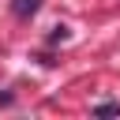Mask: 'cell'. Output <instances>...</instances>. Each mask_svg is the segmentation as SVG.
<instances>
[{
	"label": "cell",
	"instance_id": "obj_1",
	"mask_svg": "<svg viewBox=\"0 0 120 120\" xmlns=\"http://www.w3.org/2000/svg\"><path fill=\"white\" fill-rule=\"evenodd\" d=\"M11 11H15L19 19H30V15L41 11V0H11Z\"/></svg>",
	"mask_w": 120,
	"mask_h": 120
},
{
	"label": "cell",
	"instance_id": "obj_2",
	"mask_svg": "<svg viewBox=\"0 0 120 120\" xmlns=\"http://www.w3.org/2000/svg\"><path fill=\"white\" fill-rule=\"evenodd\" d=\"M94 116H120V105H116V101H105V105L94 109Z\"/></svg>",
	"mask_w": 120,
	"mask_h": 120
},
{
	"label": "cell",
	"instance_id": "obj_3",
	"mask_svg": "<svg viewBox=\"0 0 120 120\" xmlns=\"http://www.w3.org/2000/svg\"><path fill=\"white\" fill-rule=\"evenodd\" d=\"M49 41H68V26H52V34H49Z\"/></svg>",
	"mask_w": 120,
	"mask_h": 120
}]
</instances>
